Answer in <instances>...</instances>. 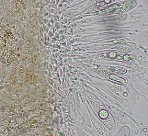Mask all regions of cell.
Returning <instances> with one entry per match:
<instances>
[{"instance_id": "cell-1", "label": "cell", "mask_w": 148, "mask_h": 136, "mask_svg": "<svg viewBox=\"0 0 148 136\" xmlns=\"http://www.w3.org/2000/svg\"><path fill=\"white\" fill-rule=\"evenodd\" d=\"M136 4L137 2L136 1H121L111 5L106 9H104L101 11L97 12L95 14L100 16L120 14L130 10L136 6Z\"/></svg>"}, {"instance_id": "cell-2", "label": "cell", "mask_w": 148, "mask_h": 136, "mask_svg": "<svg viewBox=\"0 0 148 136\" xmlns=\"http://www.w3.org/2000/svg\"><path fill=\"white\" fill-rule=\"evenodd\" d=\"M109 78L111 80H114V81H117L119 83H120L121 84H125V83H126V81L124 79H123V78L120 77H118L116 75H113V74H111V75H109Z\"/></svg>"}]
</instances>
